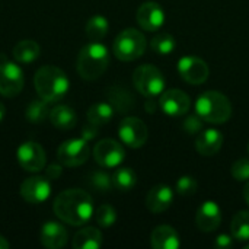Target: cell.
<instances>
[{"instance_id": "1", "label": "cell", "mask_w": 249, "mask_h": 249, "mask_svg": "<svg viewBox=\"0 0 249 249\" xmlns=\"http://www.w3.org/2000/svg\"><path fill=\"white\" fill-rule=\"evenodd\" d=\"M54 214L70 226L86 225L93 214V201L89 193L71 188L60 193L53 204Z\"/></svg>"}, {"instance_id": "2", "label": "cell", "mask_w": 249, "mask_h": 249, "mask_svg": "<svg viewBox=\"0 0 249 249\" xmlns=\"http://www.w3.org/2000/svg\"><path fill=\"white\" fill-rule=\"evenodd\" d=\"M34 85L38 96L48 104L61 101L70 89L69 77L55 66H42L38 69L34 77Z\"/></svg>"}, {"instance_id": "3", "label": "cell", "mask_w": 249, "mask_h": 249, "mask_svg": "<svg viewBox=\"0 0 249 249\" xmlns=\"http://www.w3.org/2000/svg\"><path fill=\"white\" fill-rule=\"evenodd\" d=\"M109 66V53L108 48L101 44L92 41L85 45L76 61V70L79 76L85 80H96L99 79Z\"/></svg>"}, {"instance_id": "4", "label": "cell", "mask_w": 249, "mask_h": 249, "mask_svg": "<svg viewBox=\"0 0 249 249\" xmlns=\"http://www.w3.org/2000/svg\"><path fill=\"white\" fill-rule=\"evenodd\" d=\"M196 112L206 123L223 124L232 117V104L222 92L207 90L198 96L196 102Z\"/></svg>"}, {"instance_id": "5", "label": "cell", "mask_w": 249, "mask_h": 249, "mask_svg": "<svg viewBox=\"0 0 249 249\" xmlns=\"http://www.w3.org/2000/svg\"><path fill=\"white\" fill-rule=\"evenodd\" d=\"M146 50V38L144 35L134 29V28H127L121 31L112 45V51L115 57L121 61H133L137 60L144 54Z\"/></svg>"}, {"instance_id": "6", "label": "cell", "mask_w": 249, "mask_h": 249, "mask_svg": "<svg viewBox=\"0 0 249 249\" xmlns=\"http://www.w3.org/2000/svg\"><path fill=\"white\" fill-rule=\"evenodd\" d=\"M133 85L146 98H155L159 96L166 86L165 76L162 71L152 64H143L139 66L133 73Z\"/></svg>"}, {"instance_id": "7", "label": "cell", "mask_w": 249, "mask_h": 249, "mask_svg": "<svg viewBox=\"0 0 249 249\" xmlns=\"http://www.w3.org/2000/svg\"><path fill=\"white\" fill-rule=\"evenodd\" d=\"M90 156V147L86 139H70L60 144L57 150L58 162L63 166L76 168L83 165Z\"/></svg>"}, {"instance_id": "8", "label": "cell", "mask_w": 249, "mask_h": 249, "mask_svg": "<svg viewBox=\"0 0 249 249\" xmlns=\"http://www.w3.org/2000/svg\"><path fill=\"white\" fill-rule=\"evenodd\" d=\"M118 136L125 146L131 149H140L146 144L149 131L147 125L140 118L127 117L118 125Z\"/></svg>"}, {"instance_id": "9", "label": "cell", "mask_w": 249, "mask_h": 249, "mask_svg": "<svg viewBox=\"0 0 249 249\" xmlns=\"http://www.w3.org/2000/svg\"><path fill=\"white\" fill-rule=\"evenodd\" d=\"M125 150L121 143L112 139H104L93 147V159L102 168H117L123 163Z\"/></svg>"}, {"instance_id": "10", "label": "cell", "mask_w": 249, "mask_h": 249, "mask_svg": "<svg viewBox=\"0 0 249 249\" xmlns=\"http://www.w3.org/2000/svg\"><path fill=\"white\" fill-rule=\"evenodd\" d=\"M22 69L9 60L0 61V95L6 98L16 96L23 89Z\"/></svg>"}, {"instance_id": "11", "label": "cell", "mask_w": 249, "mask_h": 249, "mask_svg": "<svg viewBox=\"0 0 249 249\" xmlns=\"http://www.w3.org/2000/svg\"><path fill=\"white\" fill-rule=\"evenodd\" d=\"M178 73L179 76L190 85H201L209 79L210 69L207 63L196 55H184L178 61Z\"/></svg>"}, {"instance_id": "12", "label": "cell", "mask_w": 249, "mask_h": 249, "mask_svg": "<svg viewBox=\"0 0 249 249\" xmlns=\"http://www.w3.org/2000/svg\"><path fill=\"white\" fill-rule=\"evenodd\" d=\"M18 162L28 172H39L45 168L47 155L42 146L36 142H26L18 149Z\"/></svg>"}, {"instance_id": "13", "label": "cell", "mask_w": 249, "mask_h": 249, "mask_svg": "<svg viewBox=\"0 0 249 249\" xmlns=\"http://www.w3.org/2000/svg\"><path fill=\"white\" fill-rule=\"evenodd\" d=\"M159 107L166 115L181 117L188 112L191 107V99L181 89H168L160 93Z\"/></svg>"}, {"instance_id": "14", "label": "cell", "mask_w": 249, "mask_h": 249, "mask_svg": "<svg viewBox=\"0 0 249 249\" xmlns=\"http://www.w3.org/2000/svg\"><path fill=\"white\" fill-rule=\"evenodd\" d=\"M51 194L50 179L45 177H29L20 185V196L29 204H41Z\"/></svg>"}, {"instance_id": "15", "label": "cell", "mask_w": 249, "mask_h": 249, "mask_svg": "<svg viewBox=\"0 0 249 249\" xmlns=\"http://www.w3.org/2000/svg\"><path fill=\"white\" fill-rule=\"evenodd\" d=\"M137 23L149 32L158 31L159 28L163 26L166 16L163 7L158 1H144L139 9H137Z\"/></svg>"}, {"instance_id": "16", "label": "cell", "mask_w": 249, "mask_h": 249, "mask_svg": "<svg viewBox=\"0 0 249 249\" xmlns=\"http://www.w3.org/2000/svg\"><path fill=\"white\" fill-rule=\"evenodd\" d=\"M196 223L203 232H213L222 223V210L216 201H204L196 214Z\"/></svg>"}, {"instance_id": "17", "label": "cell", "mask_w": 249, "mask_h": 249, "mask_svg": "<svg viewBox=\"0 0 249 249\" xmlns=\"http://www.w3.org/2000/svg\"><path fill=\"white\" fill-rule=\"evenodd\" d=\"M41 244L48 249H60L67 244V229L57 222H47L41 228Z\"/></svg>"}, {"instance_id": "18", "label": "cell", "mask_w": 249, "mask_h": 249, "mask_svg": "<svg viewBox=\"0 0 249 249\" xmlns=\"http://www.w3.org/2000/svg\"><path fill=\"white\" fill-rule=\"evenodd\" d=\"M174 201V191L171 187L165 184H159L153 187L146 196V207L152 213H163L166 212Z\"/></svg>"}, {"instance_id": "19", "label": "cell", "mask_w": 249, "mask_h": 249, "mask_svg": "<svg viewBox=\"0 0 249 249\" xmlns=\"http://www.w3.org/2000/svg\"><path fill=\"white\" fill-rule=\"evenodd\" d=\"M223 142H225V137L222 131L216 128H207V130L200 131V134L197 136L196 147H197V152L203 156H214L222 149Z\"/></svg>"}, {"instance_id": "20", "label": "cell", "mask_w": 249, "mask_h": 249, "mask_svg": "<svg viewBox=\"0 0 249 249\" xmlns=\"http://www.w3.org/2000/svg\"><path fill=\"white\" fill-rule=\"evenodd\" d=\"M150 244L153 249H178L181 247V239L178 232L172 226L160 225L153 229Z\"/></svg>"}, {"instance_id": "21", "label": "cell", "mask_w": 249, "mask_h": 249, "mask_svg": "<svg viewBox=\"0 0 249 249\" xmlns=\"http://www.w3.org/2000/svg\"><path fill=\"white\" fill-rule=\"evenodd\" d=\"M50 121L58 130H71L77 123V115L74 109L69 105H57L50 111Z\"/></svg>"}, {"instance_id": "22", "label": "cell", "mask_w": 249, "mask_h": 249, "mask_svg": "<svg viewBox=\"0 0 249 249\" xmlns=\"http://www.w3.org/2000/svg\"><path fill=\"white\" fill-rule=\"evenodd\" d=\"M102 233L98 228H83L80 229L73 238V248L74 249H98L102 245Z\"/></svg>"}, {"instance_id": "23", "label": "cell", "mask_w": 249, "mask_h": 249, "mask_svg": "<svg viewBox=\"0 0 249 249\" xmlns=\"http://www.w3.org/2000/svg\"><path fill=\"white\" fill-rule=\"evenodd\" d=\"M41 48L34 39H22L13 47V57L18 63L31 64L39 57Z\"/></svg>"}, {"instance_id": "24", "label": "cell", "mask_w": 249, "mask_h": 249, "mask_svg": "<svg viewBox=\"0 0 249 249\" xmlns=\"http://www.w3.org/2000/svg\"><path fill=\"white\" fill-rule=\"evenodd\" d=\"M114 107L109 102H98L88 109V121L96 127L108 124L114 117Z\"/></svg>"}, {"instance_id": "25", "label": "cell", "mask_w": 249, "mask_h": 249, "mask_svg": "<svg viewBox=\"0 0 249 249\" xmlns=\"http://www.w3.org/2000/svg\"><path fill=\"white\" fill-rule=\"evenodd\" d=\"M108 96H109V104L114 107L115 111L118 112H128L131 109V107L134 105V99L130 95L128 90H125L124 88L120 86H114L108 90Z\"/></svg>"}, {"instance_id": "26", "label": "cell", "mask_w": 249, "mask_h": 249, "mask_svg": "<svg viewBox=\"0 0 249 249\" xmlns=\"http://www.w3.org/2000/svg\"><path fill=\"white\" fill-rule=\"evenodd\" d=\"M108 29H109V22L102 15H93L86 23V35L90 41L95 42L104 39L108 34Z\"/></svg>"}, {"instance_id": "27", "label": "cell", "mask_w": 249, "mask_h": 249, "mask_svg": "<svg viewBox=\"0 0 249 249\" xmlns=\"http://www.w3.org/2000/svg\"><path fill=\"white\" fill-rule=\"evenodd\" d=\"M112 184L114 188H117L121 193H128L133 190L137 184V175L131 168H118L115 174L112 175Z\"/></svg>"}, {"instance_id": "28", "label": "cell", "mask_w": 249, "mask_h": 249, "mask_svg": "<svg viewBox=\"0 0 249 249\" xmlns=\"http://www.w3.org/2000/svg\"><path fill=\"white\" fill-rule=\"evenodd\" d=\"M232 236L241 242L249 241V212L242 210L235 214L231 223Z\"/></svg>"}, {"instance_id": "29", "label": "cell", "mask_w": 249, "mask_h": 249, "mask_svg": "<svg viewBox=\"0 0 249 249\" xmlns=\"http://www.w3.org/2000/svg\"><path fill=\"white\" fill-rule=\"evenodd\" d=\"M50 111L51 109L48 108L47 101H44V99L32 101L26 108V120L32 124H39L47 117H50Z\"/></svg>"}, {"instance_id": "30", "label": "cell", "mask_w": 249, "mask_h": 249, "mask_svg": "<svg viewBox=\"0 0 249 249\" xmlns=\"http://www.w3.org/2000/svg\"><path fill=\"white\" fill-rule=\"evenodd\" d=\"M150 47L155 53L160 54V55H168L171 53H174V50L177 48V41L171 34H159L156 35L152 42Z\"/></svg>"}, {"instance_id": "31", "label": "cell", "mask_w": 249, "mask_h": 249, "mask_svg": "<svg viewBox=\"0 0 249 249\" xmlns=\"http://www.w3.org/2000/svg\"><path fill=\"white\" fill-rule=\"evenodd\" d=\"M89 185L96 191V193H108L114 188L112 184V177H109L104 171H95L89 177Z\"/></svg>"}, {"instance_id": "32", "label": "cell", "mask_w": 249, "mask_h": 249, "mask_svg": "<svg viewBox=\"0 0 249 249\" xmlns=\"http://www.w3.org/2000/svg\"><path fill=\"white\" fill-rule=\"evenodd\" d=\"M95 219H96V223L101 228L107 229V228H111L117 222V212H115V209L112 206L102 204L95 212Z\"/></svg>"}, {"instance_id": "33", "label": "cell", "mask_w": 249, "mask_h": 249, "mask_svg": "<svg viewBox=\"0 0 249 249\" xmlns=\"http://www.w3.org/2000/svg\"><path fill=\"white\" fill-rule=\"evenodd\" d=\"M197 190H198V182L194 177L184 175L177 181V193L179 196H184V197L194 196Z\"/></svg>"}, {"instance_id": "34", "label": "cell", "mask_w": 249, "mask_h": 249, "mask_svg": "<svg viewBox=\"0 0 249 249\" xmlns=\"http://www.w3.org/2000/svg\"><path fill=\"white\" fill-rule=\"evenodd\" d=\"M232 177L239 181V182H245L249 181V159L248 158H242L238 159L233 165H232Z\"/></svg>"}, {"instance_id": "35", "label": "cell", "mask_w": 249, "mask_h": 249, "mask_svg": "<svg viewBox=\"0 0 249 249\" xmlns=\"http://www.w3.org/2000/svg\"><path fill=\"white\" fill-rule=\"evenodd\" d=\"M182 128L188 134H197V133L203 131V118L200 115H197V114L196 115H191V117H188L184 121Z\"/></svg>"}, {"instance_id": "36", "label": "cell", "mask_w": 249, "mask_h": 249, "mask_svg": "<svg viewBox=\"0 0 249 249\" xmlns=\"http://www.w3.org/2000/svg\"><path fill=\"white\" fill-rule=\"evenodd\" d=\"M213 247L217 249L232 248V247H233V238L229 236V235H226V233H222V235H219V236L214 239Z\"/></svg>"}, {"instance_id": "37", "label": "cell", "mask_w": 249, "mask_h": 249, "mask_svg": "<svg viewBox=\"0 0 249 249\" xmlns=\"http://www.w3.org/2000/svg\"><path fill=\"white\" fill-rule=\"evenodd\" d=\"M61 163L60 165H55V163H53V165H50L47 169H45V175H47V178L48 179H57L60 175H61Z\"/></svg>"}, {"instance_id": "38", "label": "cell", "mask_w": 249, "mask_h": 249, "mask_svg": "<svg viewBox=\"0 0 249 249\" xmlns=\"http://www.w3.org/2000/svg\"><path fill=\"white\" fill-rule=\"evenodd\" d=\"M96 131H98V127L89 123V128L85 127V130H83V139H86L89 142L90 139H93L96 136Z\"/></svg>"}, {"instance_id": "39", "label": "cell", "mask_w": 249, "mask_h": 249, "mask_svg": "<svg viewBox=\"0 0 249 249\" xmlns=\"http://www.w3.org/2000/svg\"><path fill=\"white\" fill-rule=\"evenodd\" d=\"M244 198H245L247 204H248V206H249V181H248V182H247L245 188H244Z\"/></svg>"}, {"instance_id": "40", "label": "cell", "mask_w": 249, "mask_h": 249, "mask_svg": "<svg viewBox=\"0 0 249 249\" xmlns=\"http://www.w3.org/2000/svg\"><path fill=\"white\" fill-rule=\"evenodd\" d=\"M9 247H10V245H9V242H7V241L0 235V249H7Z\"/></svg>"}, {"instance_id": "41", "label": "cell", "mask_w": 249, "mask_h": 249, "mask_svg": "<svg viewBox=\"0 0 249 249\" xmlns=\"http://www.w3.org/2000/svg\"><path fill=\"white\" fill-rule=\"evenodd\" d=\"M4 115H6V108H4V105H3V104L0 102V123L3 121Z\"/></svg>"}, {"instance_id": "42", "label": "cell", "mask_w": 249, "mask_h": 249, "mask_svg": "<svg viewBox=\"0 0 249 249\" xmlns=\"http://www.w3.org/2000/svg\"><path fill=\"white\" fill-rule=\"evenodd\" d=\"M245 249H249V244H248V245H247V247H245Z\"/></svg>"}, {"instance_id": "43", "label": "cell", "mask_w": 249, "mask_h": 249, "mask_svg": "<svg viewBox=\"0 0 249 249\" xmlns=\"http://www.w3.org/2000/svg\"><path fill=\"white\" fill-rule=\"evenodd\" d=\"M248 153H249V143H248Z\"/></svg>"}]
</instances>
